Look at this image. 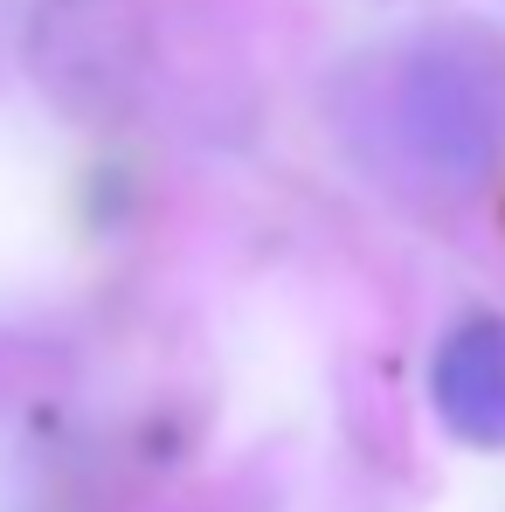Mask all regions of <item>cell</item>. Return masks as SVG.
Returning a JSON list of instances; mask_svg holds the SVG:
<instances>
[{
	"instance_id": "6da1fadb",
	"label": "cell",
	"mask_w": 505,
	"mask_h": 512,
	"mask_svg": "<svg viewBox=\"0 0 505 512\" xmlns=\"http://www.w3.org/2000/svg\"><path fill=\"white\" fill-rule=\"evenodd\" d=\"M402 139L429 173L478 180L505 146V84L471 49H422L402 77Z\"/></svg>"
},
{
	"instance_id": "7a4b0ae2",
	"label": "cell",
	"mask_w": 505,
	"mask_h": 512,
	"mask_svg": "<svg viewBox=\"0 0 505 512\" xmlns=\"http://www.w3.org/2000/svg\"><path fill=\"white\" fill-rule=\"evenodd\" d=\"M429 388H436L443 423L457 429L464 443L505 450V326H492V319L457 326L450 340L436 346Z\"/></svg>"
}]
</instances>
